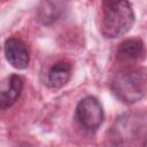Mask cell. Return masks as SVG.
Returning <instances> with one entry per match:
<instances>
[{"label": "cell", "instance_id": "1", "mask_svg": "<svg viewBox=\"0 0 147 147\" xmlns=\"http://www.w3.org/2000/svg\"><path fill=\"white\" fill-rule=\"evenodd\" d=\"M134 22L129 0H103L101 6V32L106 38L125 34Z\"/></svg>", "mask_w": 147, "mask_h": 147}, {"label": "cell", "instance_id": "2", "mask_svg": "<svg viewBox=\"0 0 147 147\" xmlns=\"http://www.w3.org/2000/svg\"><path fill=\"white\" fill-rule=\"evenodd\" d=\"M110 88L119 101L126 105L136 103L144 98L146 92L145 72L132 68L121 69L111 77Z\"/></svg>", "mask_w": 147, "mask_h": 147}, {"label": "cell", "instance_id": "3", "mask_svg": "<svg viewBox=\"0 0 147 147\" xmlns=\"http://www.w3.org/2000/svg\"><path fill=\"white\" fill-rule=\"evenodd\" d=\"M146 137V116L144 113H130L117 118L109 131V142L113 145L139 144Z\"/></svg>", "mask_w": 147, "mask_h": 147}, {"label": "cell", "instance_id": "4", "mask_svg": "<svg viewBox=\"0 0 147 147\" xmlns=\"http://www.w3.org/2000/svg\"><path fill=\"white\" fill-rule=\"evenodd\" d=\"M75 116L84 130L94 132L103 122V109L100 101L95 96L90 95L78 102Z\"/></svg>", "mask_w": 147, "mask_h": 147}, {"label": "cell", "instance_id": "5", "mask_svg": "<svg viewBox=\"0 0 147 147\" xmlns=\"http://www.w3.org/2000/svg\"><path fill=\"white\" fill-rule=\"evenodd\" d=\"M69 9V0H41L37 7V20L44 25H52L63 18Z\"/></svg>", "mask_w": 147, "mask_h": 147}, {"label": "cell", "instance_id": "6", "mask_svg": "<svg viewBox=\"0 0 147 147\" xmlns=\"http://www.w3.org/2000/svg\"><path fill=\"white\" fill-rule=\"evenodd\" d=\"M5 55L7 61L16 69H25L29 65V49L25 42L18 38H9L6 40Z\"/></svg>", "mask_w": 147, "mask_h": 147}, {"label": "cell", "instance_id": "7", "mask_svg": "<svg viewBox=\"0 0 147 147\" xmlns=\"http://www.w3.org/2000/svg\"><path fill=\"white\" fill-rule=\"evenodd\" d=\"M23 79L21 76L11 75L0 83V109L11 107L21 95Z\"/></svg>", "mask_w": 147, "mask_h": 147}, {"label": "cell", "instance_id": "8", "mask_svg": "<svg viewBox=\"0 0 147 147\" xmlns=\"http://www.w3.org/2000/svg\"><path fill=\"white\" fill-rule=\"evenodd\" d=\"M144 44L139 39H129L121 44L117 49V59L123 62L137 61L144 57Z\"/></svg>", "mask_w": 147, "mask_h": 147}, {"label": "cell", "instance_id": "9", "mask_svg": "<svg viewBox=\"0 0 147 147\" xmlns=\"http://www.w3.org/2000/svg\"><path fill=\"white\" fill-rule=\"evenodd\" d=\"M71 77V65L68 62L55 63L47 74V84L53 88L63 87Z\"/></svg>", "mask_w": 147, "mask_h": 147}]
</instances>
